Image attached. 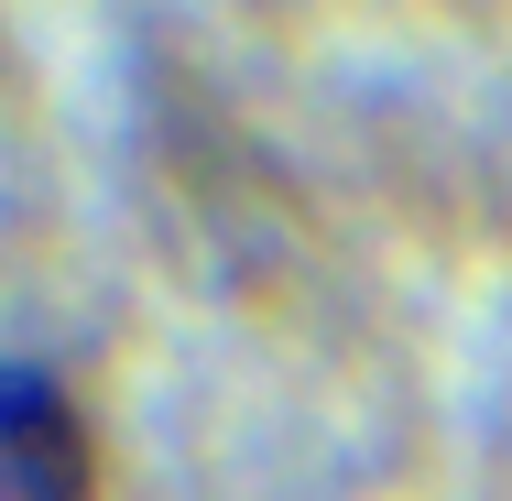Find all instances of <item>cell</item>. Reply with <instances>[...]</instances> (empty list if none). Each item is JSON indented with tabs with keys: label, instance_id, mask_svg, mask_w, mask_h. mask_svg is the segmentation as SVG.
I'll list each match as a JSON object with an SVG mask.
<instances>
[{
	"label": "cell",
	"instance_id": "obj_1",
	"mask_svg": "<svg viewBox=\"0 0 512 501\" xmlns=\"http://www.w3.org/2000/svg\"><path fill=\"white\" fill-rule=\"evenodd\" d=\"M0 501H99V436L44 360L0 349Z\"/></svg>",
	"mask_w": 512,
	"mask_h": 501
}]
</instances>
